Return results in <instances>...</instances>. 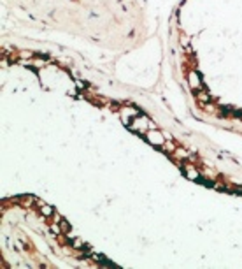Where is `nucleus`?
<instances>
[{"instance_id": "obj_1", "label": "nucleus", "mask_w": 242, "mask_h": 269, "mask_svg": "<svg viewBox=\"0 0 242 269\" xmlns=\"http://www.w3.org/2000/svg\"><path fill=\"white\" fill-rule=\"evenodd\" d=\"M130 125H132V128H134V130H140V132H144L146 128H154V125L149 122V120L144 116V114H139V116H135V118H134V122H130Z\"/></svg>"}, {"instance_id": "obj_4", "label": "nucleus", "mask_w": 242, "mask_h": 269, "mask_svg": "<svg viewBox=\"0 0 242 269\" xmlns=\"http://www.w3.org/2000/svg\"><path fill=\"white\" fill-rule=\"evenodd\" d=\"M42 213H44V215H51V208H48V206H46V208H44V211H42Z\"/></svg>"}, {"instance_id": "obj_2", "label": "nucleus", "mask_w": 242, "mask_h": 269, "mask_svg": "<svg viewBox=\"0 0 242 269\" xmlns=\"http://www.w3.org/2000/svg\"><path fill=\"white\" fill-rule=\"evenodd\" d=\"M146 136H148V141L151 142V144H156V146H162V144H163V141H165L162 134H160V132H156L154 128L151 130V132H148Z\"/></svg>"}, {"instance_id": "obj_3", "label": "nucleus", "mask_w": 242, "mask_h": 269, "mask_svg": "<svg viewBox=\"0 0 242 269\" xmlns=\"http://www.w3.org/2000/svg\"><path fill=\"white\" fill-rule=\"evenodd\" d=\"M189 84H191L193 88H198V86H200V79H198V74H195V72L189 74Z\"/></svg>"}]
</instances>
